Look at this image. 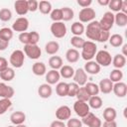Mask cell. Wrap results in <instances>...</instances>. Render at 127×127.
<instances>
[{
	"instance_id": "4316f807",
	"label": "cell",
	"mask_w": 127,
	"mask_h": 127,
	"mask_svg": "<svg viewBox=\"0 0 127 127\" xmlns=\"http://www.w3.org/2000/svg\"><path fill=\"white\" fill-rule=\"evenodd\" d=\"M49 65L52 69H60L63 65H64V63H63V59L59 56H52L50 59H49Z\"/></svg>"
},
{
	"instance_id": "836d02e7",
	"label": "cell",
	"mask_w": 127,
	"mask_h": 127,
	"mask_svg": "<svg viewBox=\"0 0 127 127\" xmlns=\"http://www.w3.org/2000/svg\"><path fill=\"white\" fill-rule=\"evenodd\" d=\"M109 44L114 48H119L123 45V37L119 34H113L109 37Z\"/></svg>"
},
{
	"instance_id": "816d5d0a",
	"label": "cell",
	"mask_w": 127,
	"mask_h": 127,
	"mask_svg": "<svg viewBox=\"0 0 127 127\" xmlns=\"http://www.w3.org/2000/svg\"><path fill=\"white\" fill-rule=\"evenodd\" d=\"M77 4L82 8H87L92 4L91 0H77Z\"/></svg>"
},
{
	"instance_id": "f6af8a7d",
	"label": "cell",
	"mask_w": 127,
	"mask_h": 127,
	"mask_svg": "<svg viewBox=\"0 0 127 127\" xmlns=\"http://www.w3.org/2000/svg\"><path fill=\"white\" fill-rule=\"evenodd\" d=\"M12 18V12L8 8H2L0 10V20L3 22H8Z\"/></svg>"
},
{
	"instance_id": "f1b7e54d",
	"label": "cell",
	"mask_w": 127,
	"mask_h": 127,
	"mask_svg": "<svg viewBox=\"0 0 127 127\" xmlns=\"http://www.w3.org/2000/svg\"><path fill=\"white\" fill-rule=\"evenodd\" d=\"M102 115H103L104 121H113V120L116 119L117 112H116V109L113 108V107H106L103 110Z\"/></svg>"
},
{
	"instance_id": "44dd1931",
	"label": "cell",
	"mask_w": 127,
	"mask_h": 127,
	"mask_svg": "<svg viewBox=\"0 0 127 127\" xmlns=\"http://www.w3.org/2000/svg\"><path fill=\"white\" fill-rule=\"evenodd\" d=\"M61 78V75H60V72L59 70H56V69H51L49 70L47 73H46V81L48 84L52 85V84H56L59 82Z\"/></svg>"
},
{
	"instance_id": "e575fe53",
	"label": "cell",
	"mask_w": 127,
	"mask_h": 127,
	"mask_svg": "<svg viewBox=\"0 0 127 127\" xmlns=\"http://www.w3.org/2000/svg\"><path fill=\"white\" fill-rule=\"evenodd\" d=\"M84 88L87 91V93L89 94V96H94V95H98L99 93V87L98 84L94 83V82H86L84 84Z\"/></svg>"
},
{
	"instance_id": "b9f144b4",
	"label": "cell",
	"mask_w": 127,
	"mask_h": 127,
	"mask_svg": "<svg viewBox=\"0 0 127 127\" xmlns=\"http://www.w3.org/2000/svg\"><path fill=\"white\" fill-rule=\"evenodd\" d=\"M11 106H12V101H11V99H8V98H1V99H0V115L4 114Z\"/></svg>"
},
{
	"instance_id": "74e56055",
	"label": "cell",
	"mask_w": 127,
	"mask_h": 127,
	"mask_svg": "<svg viewBox=\"0 0 127 127\" xmlns=\"http://www.w3.org/2000/svg\"><path fill=\"white\" fill-rule=\"evenodd\" d=\"M122 78H123V72L121 69L114 68L111 70V72L109 74V79L112 82H119V81H121Z\"/></svg>"
},
{
	"instance_id": "9c48e42d",
	"label": "cell",
	"mask_w": 127,
	"mask_h": 127,
	"mask_svg": "<svg viewBox=\"0 0 127 127\" xmlns=\"http://www.w3.org/2000/svg\"><path fill=\"white\" fill-rule=\"evenodd\" d=\"M23 52L31 60H38L42 56V50L38 45H25Z\"/></svg>"
},
{
	"instance_id": "5bb4252c",
	"label": "cell",
	"mask_w": 127,
	"mask_h": 127,
	"mask_svg": "<svg viewBox=\"0 0 127 127\" xmlns=\"http://www.w3.org/2000/svg\"><path fill=\"white\" fill-rule=\"evenodd\" d=\"M71 116V109L67 105H62L56 110V117L58 120L65 121Z\"/></svg>"
},
{
	"instance_id": "db71d44e",
	"label": "cell",
	"mask_w": 127,
	"mask_h": 127,
	"mask_svg": "<svg viewBox=\"0 0 127 127\" xmlns=\"http://www.w3.org/2000/svg\"><path fill=\"white\" fill-rule=\"evenodd\" d=\"M50 127H66V125H65V123H64V121H61V120H54V121L51 123Z\"/></svg>"
},
{
	"instance_id": "9a60e30c",
	"label": "cell",
	"mask_w": 127,
	"mask_h": 127,
	"mask_svg": "<svg viewBox=\"0 0 127 127\" xmlns=\"http://www.w3.org/2000/svg\"><path fill=\"white\" fill-rule=\"evenodd\" d=\"M112 91L114 92V94L117 97H121V98L125 97L127 94V84L122 81L115 82V83H113Z\"/></svg>"
},
{
	"instance_id": "30bf717a",
	"label": "cell",
	"mask_w": 127,
	"mask_h": 127,
	"mask_svg": "<svg viewBox=\"0 0 127 127\" xmlns=\"http://www.w3.org/2000/svg\"><path fill=\"white\" fill-rule=\"evenodd\" d=\"M73 110H74L75 114L81 118H83L84 116H86L90 112V108L88 106V103L84 102V101H80V100H76L73 103Z\"/></svg>"
},
{
	"instance_id": "277c9868",
	"label": "cell",
	"mask_w": 127,
	"mask_h": 127,
	"mask_svg": "<svg viewBox=\"0 0 127 127\" xmlns=\"http://www.w3.org/2000/svg\"><path fill=\"white\" fill-rule=\"evenodd\" d=\"M25 62V54L21 50H15L12 52L9 58V63L12 64L13 67L20 68L23 66Z\"/></svg>"
},
{
	"instance_id": "11a10c76",
	"label": "cell",
	"mask_w": 127,
	"mask_h": 127,
	"mask_svg": "<svg viewBox=\"0 0 127 127\" xmlns=\"http://www.w3.org/2000/svg\"><path fill=\"white\" fill-rule=\"evenodd\" d=\"M101 127H117V123L115 120L113 121H104L103 124H101Z\"/></svg>"
},
{
	"instance_id": "4dcf8cb0",
	"label": "cell",
	"mask_w": 127,
	"mask_h": 127,
	"mask_svg": "<svg viewBox=\"0 0 127 127\" xmlns=\"http://www.w3.org/2000/svg\"><path fill=\"white\" fill-rule=\"evenodd\" d=\"M114 24L118 27H125L127 25V14L118 12L114 15Z\"/></svg>"
},
{
	"instance_id": "680465c9",
	"label": "cell",
	"mask_w": 127,
	"mask_h": 127,
	"mask_svg": "<svg viewBox=\"0 0 127 127\" xmlns=\"http://www.w3.org/2000/svg\"><path fill=\"white\" fill-rule=\"evenodd\" d=\"M109 1H110V0H98L97 3H98L99 5H101V6H108Z\"/></svg>"
},
{
	"instance_id": "4fadbf2b",
	"label": "cell",
	"mask_w": 127,
	"mask_h": 127,
	"mask_svg": "<svg viewBox=\"0 0 127 127\" xmlns=\"http://www.w3.org/2000/svg\"><path fill=\"white\" fill-rule=\"evenodd\" d=\"M72 78L73 82H75L79 86H84V84L87 82V73L84 71L82 67H78L76 70H74Z\"/></svg>"
},
{
	"instance_id": "f5cc1de1",
	"label": "cell",
	"mask_w": 127,
	"mask_h": 127,
	"mask_svg": "<svg viewBox=\"0 0 127 127\" xmlns=\"http://www.w3.org/2000/svg\"><path fill=\"white\" fill-rule=\"evenodd\" d=\"M8 67V61L3 58V57H0V71L6 69Z\"/></svg>"
},
{
	"instance_id": "9f6ffc18",
	"label": "cell",
	"mask_w": 127,
	"mask_h": 127,
	"mask_svg": "<svg viewBox=\"0 0 127 127\" xmlns=\"http://www.w3.org/2000/svg\"><path fill=\"white\" fill-rule=\"evenodd\" d=\"M9 46V42L0 39V51H5Z\"/></svg>"
},
{
	"instance_id": "603a6c76",
	"label": "cell",
	"mask_w": 127,
	"mask_h": 127,
	"mask_svg": "<svg viewBox=\"0 0 127 127\" xmlns=\"http://www.w3.org/2000/svg\"><path fill=\"white\" fill-rule=\"evenodd\" d=\"M32 71L35 75L41 76V75H44L47 73V66L42 62H36L32 65Z\"/></svg>"
},
{
	"instance_id": "5b68a950",
	"label": "cell",
	"mask_w": 127,
	"mask_h": 127,
	"mask_svg": "<svg viewBox=\"0 0 127 127\" xmlns=\"http://www.w3.org/2000/svg\"><path fill=\"white\" fill-rule=\"evenodd\" d=\"M101 30L109 32L114 25V14L111 11H107L103 14L102 18L98 21Z\"/></svg>"
},
{
	"instance_id": "d4e9b609",
	"label": "cell",
	"mask_w": 127,
	"mask_h": 127,
	"mask_svg": "<svg viewBox=\"0 0 127 127\" xmlns=\"http://www.w3.org/2000/svg\"><path fill=\"white\" fill-rule=\"evenodd\" d=\"M79 57H80L79 52L76 49H73V48L72 49H68L66 51V53H65V59L70 64L76 63L79 60Z\"/></svg>"
},
{
	"instance_id": "7402d4cb",
	"label": "cell",
	"mask_w": 127,
	"mask_h": 127,
	"mask_svg": "<svg viewBox=\"0 0 127 127\" xmlns=\"http://www.w3.org/2000/svg\"><path fill=\"white\" fill-rule=\"evenodd\" d=\"M52 93H53V88L48 83H43L38 88V94L40 95V97H42L44 99L51 97Z\"/></svg>"
},
{
	"instance_id": "f907efd6",
	"label": "cell",
	"mask_w": 127,
	"mask_h": 127,
	"mask_svg": "<svg viewBox=\"0 0 127 127\" xmlns=\"http://www.w3.org/2000/svg\"><path fill=\"white\" fill-rule=\"evenodd\" d=\"M109 37H110V33L107 32V31H101V34H100V37L98 39V42L99 43H105L109 40Z\"/></svg>"
},
{
	"instance_id": "d590c367",
	"label": "cell",
	"mask_w": 127,
	"mask_h": 127,
	"mask_svg": "<svg viewBox=\"0 0 127 127\" xmlns=\"http://www.w3.org/2000/svg\"><path fill=\"white\" fill-rule=\"evenodd\" d=\"M84 30H85V28H84L83 24L80 22H74L70 27V31L73 34V36L80 37V35H82L84 33Z\"/></svg>"
},
{
	"instance_id": "91938a15",
	"label": "cell",
	"mask_w": 127,
	"mask_h": 127,
	"mask_svg": "<svg viewBox=\"0 0 127 127\" xmlns=\"http://www.w3.org/2000/svg\"><path fill=\"white\" fill-rule=\"evenodd\" d=\"M121 55H123L124 57L127 56V44L122 45V54Z\"/></svg>"
},
{
	"instance_id": "681fc988",
	"label": "cell",
	"mask_w": 127,
	"mask_h": 127,
	"mask_svg": "<svg viewBox=\"0 0 127 127\" xmlns=\"http://www.w3.org/2000/svg\"><path fill=\"white\" fill-rule=\"evenodd\" d=\"M28 9L30 12H35L38 10L39 7V2L36 0H28Z\"/></svg>"
},
{
	"instance_id": "7dc6e473",
	"label": "cell",
	"mask_w": 127,
	"mask_h": 127,
	"mask_svg": "<svg viewBox=\"0 0 127 127\" xmlns=\"http://www.w3.org/2000/svg\"><path fill=\"white\" fill-rule=\"evenodd\" d=\"M78 88H79V85L76 84L75 82H70L68 83V90H67V96H70V97H74L78 91Z\"/></svg>"
},
{
	"instance_id": "7bdbcfd3",
	"label": "cell",
	"mask_w": 127,
	"mask_h": 127,
	"mask_svg": "<svg viewBox=\"0 0 127 127\" xmlns=\"http://www.w3.org/2000/svg\"><path fill=\"white\" fill-rule=\"evenodd\" d=\"M84 43H85V40H83L81 37H78V36H73L70 39V44L72 47H74L73 49H81Z\"/></svg>"
},
{
	"instance_id": "8992f818",
	"label": "cell",
	"mask_w": 127,
	"mask_h": 127,
	"mask_svg": "<svg viewBox=\"0 0 127 127\" xmlns=\"http://www.w3.org/2000/svg\"><path fill=\"white\" fill-rule=\"evenodd\" d=\"M52 35L57 39H62L66 35V26L64 22H53L50 28Z\"/></svg>"
},
{
	"instance_id": "83f0119b",
	"label": "cell",
	"mask_w": 127,
	"mask_h": 127,
	"mask_svg": "<svg viewBox=\"0 0 127 127\" xmlns=\"http://www.w3.org/2000/svg\"><path fill=\"white\" fill-rule=\"evenodd\" d=\"M60 75L64 78H71L74 74V69L71 65H68V64H65V65H63L61 68H60Z\"/></svg>"
},
{
	"instance_id": "6125c7cd",
	"label": "cell",
	"mask_w": 127,
	"mask_h": 127,
	"mask_svg": "<svg viewBox=\"0 0 127 127\" xmlns=\"http://www.w3.org/2000/svg\"><path fill=\"white\" fill-rule=\"evenodd\" d=\"M7 127H16V126H14V125H10V126H7Z\"/></svg>"
},
{
	"instance_id": "52a82bcc",
	"label": "cell",
	"mask_w": 127,
	"mask_h": 127,
	"mask_svg": "<svg viewBox=\"0 0 127 127\" xmlns=\"http://www.w3.org/2000/svg\"><path fill=\"white\" fill-rule=\"evenodd\" d=\"M95 62L100 66H109L112 63V57L109 52L105 50H100L95 55Z\"/></svg>"
},
{
	"instance_id": "d6a6232c",
	"label": "cell",
	"mask_w": 127,
	"mask_h": 127,
	"mask_svg": "<svg viewBox=\"0 0 127 127\" xmlns=\"http://www.w3.org/2000/svg\"><path fill=\"white\" fill-rule=\"evenodd\" d=\"M67 90H68V83L66 82H58L57 86H56V92L59 96L61 97H64L67 96Z\"/></svg>"
},
{
	"instance_id": "2e32d148",
	"label": "cell",
	"mask_w": 127,
	"mask_h": 127,
	"mask_svg": "<svg viewBox=\"0 0 127 127\" xmlns=\"http://www.w3.org/2000/svg\"><path fill=\"white\" fill-rule=\"evenodd\" d=\"M15 94V90L12 86L6 84L5 82L0 83V97L11 99Z\"/></svg>"
},
{
	"instance_id": "6da1fadb",
	"label": "cell",
	"mask_w": 127,
	"mask_h": 127,
	"mask_svg": "<svg viewBox=\"0 0 127 127\" xmlns=\"http://www.w3.org/2000/svg\"><path fill=\"white\" fill-rule=\"evenodd\" d=\"M97 53V46L94 42L91 41H85L83 47L81 48V58L88 62V61H92V59L95 57Z\"/></svg>"
},
{
	"instance_id": "1f68e13d",
	"label": "cell",
	"mask_w": 127,
	"mask_h": 127,
	"mask_svg": "<svg viewBox=\"0 0 127 127\" xmlns=\"http://www.w3.org/2000/svg\"><path fill=\"white\" fill-rule=\"evenodd\" d=\"M87 102H88L89 108H93V109H99L103 104V101H102L101 97L98 96V95L90 96V98L88 99Z\"/></svg>"
},
{
	"instance_id": "484cf974",
	"label": "cell",
	"mask_w": 127,
	"mask_h": 127,
	"mask_svg": "<svg viewBox=\"0 0 127 127\" xmlns=\"http://www.w3.org/2000/svg\"><path fill=\"white\" fill-rule=\"evenodd\" d=\"M111 64H113V66L115 68L121 69L126 64V57H124L121 54H117V55L114 56V58H112V63Z\"/></svg>"
},
{
	"instance_id": "e0dca14e",
	"label": "cell",
	"mask_w": 127,
	"mask_h": 127,
	"mask_svg": "<svg viewBox=\"0 0 127 127\" xmlns=\"http://www.w3.org/2000/svg\"><path fill=\"white\" fill-rule=\"evenodd\" d=\"M100 67H101V66H100L95 61H88V62H86V63L84 64L83 69H84V71H85L86 73L94 75V74H97V73L100 71Z\"/></svg>"
},
{
	"instance_id": "6f0895ef",
	"label": "cell",
	"mask_w": 127,
	"mask_h": 127,
	"mask_svg": "<svg viewBox=\"0 0 127 127\" xmlns=\"http://www.w3.org/2000/svg\"><path fill=\"white\" fill-rule=\"evenodd\" d=\"M120 12L127 14V1H122V5H121V10Z\"/></svg>"
},
{
	"instance_id": "7c38bea8",
	"label": "cell",
	"mask_w": 127,
	"mask_h": 127,
	"mask_svg": "<svg viewBox=\"0 0 127 127\" xmlns=\"http://www.w3.org/2000/svg\"><path fill=\"white\" fill-rule=\"evenodd\" d=\"M81 122L87 127H101V124H102L101 120L91 112H89L86 116H84L81 119Z\"/></svg>"
},
{
	"instance_id": "8fae6325",
	"label": "cell",
	"mask_w": 127,
	"mask_h": 127,
	"mask_svg": "<svg viewBox=\"0 0 127 127\" xmlns=\"http://www.w3.org/2000/svg\"><path fill=\"white\" fill-rule=\"evenodd\" d=\"M28 28H29V20L26 17H19L12 24V30L15 32H20V34L26 32Z\"/></svg>"
},
{
	"instance_id": "94428289",
	"label": "cell",
	"mask_w": 127,
	"mask_h": 127,
	"mask_svg": "<svg viewBox=\"0 0 127 127\" xmlns=\"http://www.w3.org/2000/svg\"><path fill=\"white\" fill-rule=\"evenodd\" d=\"M16 127H27L26 125H24V124H20V125H17Z\"/></svg>"
},
{
	"instance_id": "ab89813d",
	"label": "cell",
	"mask_w": 127,
	"mask_h": 127,
	"mask_svg": "<svg viewBox=\"0 0 127 127\" xmlns=\"http://www.w3.org/2000/svg\"><path fill=\"white\" fill-rule=\"evenodd\" d=\"M61 10H62L63 20L64 21L67 22V21H70L73 18L74 12H73V10L71 8H69V7H63V8H61Z\"/></svg>"
},
{
	"instance_id": "bcb514c9",
	"label": "cell",
	"mask_w": 127,
	"mask_h": 127,
	"mask_svg": "<svg viewBox=\"0 0 127 127\" xmlns=\"http://www.w3.org/2000/svg\"><path fill=\"white\" fill-rule=\"evenodd\" d=\"M50 17L54 22H62L63 21V14L61 9H54L50 13Z\"/></svg>"
},
{
	"instance_id": "3957f363",
	"label": "cell",
	"mask_w": 127,
	"mask_h": 127,
	"mask_svg": "<svg viewBox=\"0 0 127 127\" xmlns=\"http://www.w3.org/2000/svg\"><path fill=\"white\" fill-rule=\"evenodd\" d=\"M19 41L24 45H37L40 41V35L36 31L24 32L19 35Z\"/></svg>"
},
{
	"instance_id": "cb8c5ba5",
	"label": "cell",
	"mask_w": 127,
	"mask_h": 127,
	"mask_svg": "<svg viewBox=\"0 0 127 127\" xmlns=\"http://www.w3.org/2000/svg\"><path fill=\"white\" fill-rule=\"evenodd\" d=\"M60 50V44L57 41H50L45 46V51L48 55L54 56L56 55Z\"/></svg>"
},
{
	"instance_id": "be15d7a7",
	"label": "cell",
	"mask_w": 127,
	"mask_h": 127,
	"mask_svg": "<svg viewBox=\"0 0 127 127\" xmlns=\"http://www.w3.org/2000/svg\"><path fill=\"white\" fill-rule=\"evenodd\" d=\"M0 83H1V82H0Z\"/></svg>"
},
{
	"instance_id": "ac0fdd59",
	"label": "cell",
	"mask_w": 127,
	"mask_h": 127,
	"mask_svg": "<svg viewBox=\"0 0 127 127\" xmlns=\"http://www.w3.org/2000/svg\"><path fill=\"white\" fill-rule=\"evenodd\" d=\"M14 9L18 15H20V16L26 15L29 12L27 0H17L14 3Z\"/></svg>"
},
{
	"instance_id": "f546056e",
	"label": "cell",
	"mask_w": 127,
	"mask_h": 127,
	"mask_svg": "<svg viewBox=\"0 0 127 127\" xmlns=\"http://www.w3.org/2000/svg\"><path fill=\"white\" fill-rule=\"evenodd\" d=\"M15 77V70L12 67H7L6 69L0 71V78L4 81H11Z\"/></svg>"
},
{
	"instance_id": "f35d334b",
	"label": "cell",
	"mask_w": 127,
	"mask_h": 127,
	"mask_svg": "<svg viewBox=\"0 0 127 127\" xmlns=\"http://www.w3.org/2000/svg\"><path fill=\"white\" fill-rule=\"evenodd\" d=\"M12 38H13V30L12 29L7 28V27L0 29V39L7 41V42H10V40Z\"/></svg>"
},
{
	"instance_id": "ee69618b",
	"label": "cell",
	"mask_w": 127,
	"mask_h": 127,
	"mask_svg": "<svg viewBox=\"0 0 127 127\" xmlns=\"http://www.w3.org/2000/svg\"><path fill=\"white\" fill-rule=\"evenodd\" d=\"M122 1L123 0H110L109 1V4H108V7L109 9L111 10V12H120L121 10V5H122Z\"/></svg>"
},
{
	"instance_id": "8d00e7d4",
	"label": "cell",
	"mask_w": 127,
	"mask_h": 127,
	"mask_svg": "<svg viewBox=\"0 0 127 127\" xmlns=\"http://www.w3.org/2000/svg\"><path fill=\"white\" fill-rule=\"evenodd\" d=\"M38 9L40 10V12L42 14H50L52 12V4L51 2L49 1H46V0H43V1H40L39 2V7Z\"/></svg>"
},
{
	"instance_id": "7a4b0ae2",
	"label": "cell",
	"mask_w": 127,
	"mask_h": 127,
	"mask_svg": "<svg viewBox=\"0 0 127 127\" xmlns=\"http://www.w3.org/2000/svg\"><path fill=\"white\" fill-rule=\"evenodd\" d=\"M84 31H85L86 37L89 40H91V42H93V41L98 42V39L100 37V34H101L102 30L99 26L98 21H92V22L87 24V27L85 28Z\"/></svg>"
},
{
	"instance_id": "d6986e66",
	"label": "cell",
	"mask_w": 127,
	"mask_h": 127,
	"mask_svg": "<svg viewBox=\"0 0 127 127\" xmlns=\"http://www.w3.org/2000/svg\"><path fill=\"white\" fill-rule=\"evenodd\" d=\"M25 120H26V114L23 111H15L10 115V121L15 126L24 124Z\"/></svg>"
},
{
	"instance_id": "60d3db41",
	"label": "cell",
	"mask_w": 127,
	"mask_h": 127,
	"mask_svg": "<svg viewBox=\"0 0 127 127\" xmlns=\"http://www.w3.org/2000/svg\"><path fill=\"white\" fill-rule=\"evenodd\" d=\"M75 97L77 98V100L84 101V102H87L88 99L90 98V96H89V94L87 93V91L85 90L84 86H80V87L78 88V91H77Z\"/></svg>"
},
{
	"instance_id": "ffe728a7",
	"label": "cell",
	"mask_w": 127,
	"mask_h": 127,
	"mask_svg": "<svg viewBox=\"0 0 127 127\" xmlns=\"http://www.w3.org/2000/svg\"><path fill=\"white\" fill-rule=\"evenodd\" d=\"M98 87H99V91L104 93V94H108L112 91V88H113V82L109 79V78H103L100 80L99 84H98Z\"/></svg>"
},
{
	"instance_id": "ba28073f",
	"label": "cell",
	"mask_w": 127,
	"mask_h": 127,
	"mask_svg": "<svg viewBox=\"0 0 127 127\" xmlns=\"http://www.w3.org/2000/svg\"><path fill=\"white\" fill-rule=\"evenodd\" d=\"M95 16H96L95 10L90 7L82 8L78 13V19L80 23H90L94 21Z\"/></svg>"
},
{
	"instance_id": "c3c4849f",
	"label": "cell",
	"mask_w": 127,
	"mask_h": 127,
	"mask_svg": "<svg viewBox=\"0 0 127 127\" xmlns=\"http://www.w3.org/2000/svg\"><path fill=\"white\" fill-rule=\"evenodd\" d=\"M65 125L66 127H82V122L77 118H69Z\"/></svg>"
}]
</instances>
